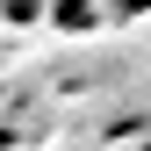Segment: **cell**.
<instances>
[{"mask_svg":"<svg viewBox=\"0 0 151 151\" xmlns=\"http://www.w3.org/2000/svg\"><path fill=\"white\" fill-rule=\"evenodd\" d=\"M50 22H58V29H72V36H79V29H93V22H101V7H93V0H50Z\"/></svg>","mask_w":151,"mask_h":151,"instance_id":"1","label":"cell"},{"mask_svg":"<svg viewBox=\"0 0 151 151\" xmlns=\"http://www.w3.org/2000/svg\"><path fill=\"white\" fill-rule=\"evenodd\" d=\"M43 7H50V0H0V14H7V22H36Z\"/></svg>","mask_w":151,"mask_h":151,"instance_id":"2","label":"cell"},{"mask_svg":"<svg viewBox=\"0 0 151 151\" xmlns=\"http://www.w3.org/2000/svg\"><path fill=\"white\" fill-rule=\"evenodd\" d=\"M151 0H101V14H144Z\"/></svg>","mask_w":151,"mask_h":151,"instance_id":"3","label":"cell"}]
</instances>
